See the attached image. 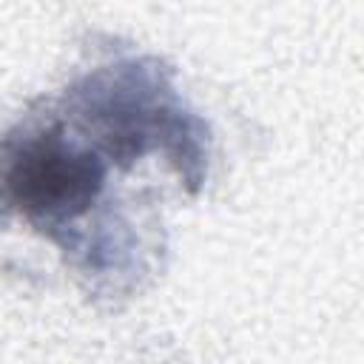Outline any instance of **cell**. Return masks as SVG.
Segmentation results:
<instances>
[{
    "label": "cell",
    "mask_w": 364,
    "mask_h": 364,
    "mask_svg": "<svg viewBox=\"0 0 364 364\" xmlns=\"http://www.w3.org/2000/svg\"><path fill=\"white\" fill-rule=\"evenodd\" d=\"M102 171L88 156H74L54 136H34L6 165L11 202L28 216L71 219L94 202Z\"/></svg>",
    "instance_id": "1"
}]
</instances>
